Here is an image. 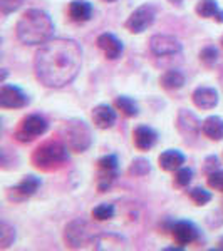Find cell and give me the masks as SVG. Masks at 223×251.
I'll return each mask as SVG.
<instances>
[{
	"instance_id": "cell-1",
	"label": "cell",
	"mask_w": 223,
	"mask_h": 251,
	"mask_svg": "<svg viewBox=\"0 0 223 251\" xmlns=\"http://www.w3.org/2000/svg\"><path fill=\"white\" fill-rule=\"evenodd\" d=\"M83 66V50L72 39H51L34 59L35 77L49 89L66 87L78 77Z\"/></svg>"
},
{
	"instance_id": "cell-33",
	"label": "cell",
	"mask_w": 223,
	"mask_h": 251,
	"mask_svg": "<svg viewBox=\"0 0 223 251\" xmlns=\"http://www.w3.org/2000/svg\"><path fill=\"white\" fill-rule=\"evenodd\" d=\"M218 245H220V246H218V248L223 250V236H222V240H220V243H218Z\"/></svg>"
},
{
	"instance_id": "cell-10",
	"label": "cell",
	"mask_w": 223,
	"mask_h": 251,
	"mask_svg": "<svg viewBox=\"0 0 223 251\" xmlns=\"http://www.w3.org/2000/svg\"><path fill=\"white\" fill-rule=\"evenodd\" d=\"M181 42L175 35L168 34H156L149 39V49L158 57H165V55H175L181 52Z\"/></svg>"
},
{
	"instance_id": "cell-2",
	"label": "cell",
	"mask_w": 223,
	"mask_h": 251,
	"mask_svg": "<svg viewBox=\"0 0 223 251\" xmlns=\"http://www.w3.org/2000/svg\"><path fill=\"white\" fill-rule=\"evenodd\" d=\"M15 35L26 46H40L54 35V22L46 10L29 9L15 25Z\"/></svg>"
},
{
	"instance_id": "cell-4",
	"label": "cell",
	"mask_w": 223,
	"mask_h": 251,
	"mask_svg": "<svg viewBox=\"0 0 223 251\" xmlns=\"http://www.w3.org/2000/svg\"><path fill=\"white\" fill-rule=\"evenodd\" d=\"M64 143L71 151L84 152L92 144V134L89 126L81 119H71L64 126Z\"/></svg>"
},
{
	"instance_id": "cell-31",
	"label": "cell",
	"mask_w": 223,
	"mask_h": 251,
	"mask_svg": "<svg viewBox=\"0 0 223 251\" xmlns=\"http://www.w3.org/2000/svg\"><path fill=\"white\" fill-rule=\"evenodd\" d=\"M26 0H0V10L3 15H9L19 9Z\"/></svg>"
},
{
	"instance_id": "cell-35",
	"label": "cell",
	"mask_w": 223,
	"mask_h": 251,
	"mask_svg": "<svg viewBox=\"0 0 223 251\" xmlns=\"http://www.w3.org/2000/svg\"><path fill=\"white\" fill-rule=\"evenodd\" d=\"M222 46H223V37H222Z\"/></svg>"
},
{
	"instance_id": "cell-15",
	"label": "cell",
	"mask_w": 223,
	"mask_h": 251,
	"mask_svg": "<svg viewBox=\"0 0 223 251\" xmlns=\"http://www.w3.org/2000/svg\"><path fill=\"white\" fill-rule=\"evenodd\" d=\"M193 104L198 109H203V111H210V109H215L218 106V91L213 87H206V86H200L193 91Z\"/></svg>"
},
{
	"instance_id": "cell-3",
	"label": "cell",
	"mask_w": 223,
	"mask_h": 251,
	"mask_svg": "<svg viewBox=\"0 0 223 251\" xmlns=\"http://www.w3.org/2000/svg\"><path fill=\"white\" fill-rule=\"evenodd\" d=\"M66 143L60 141H46L40 146L35 148L32 152L30 161L34 168L40 169V171H54V169L62 168L69 161V151Z\"/></svg>"
},
{
	"instance_id": "cell-18",
	"label": "cell",
	"mask_w": 223,
	"mask_h": 251,
	"mask_svg": "<svg viewBox=\"0 0 223 251\" xmlns=\"http://www.w3.org/2000/svg\"><path fill=\"white\" fill-rule=\"evenodd\" d=\"M67 15L72 22L84 24L92 17V5L87 0H72L67 7Z\"/></svg>"
},
{
	"instance_id": "cell-7",
	"label": "cell",
	"mask_w": 223,
	"mask_h": 251,
	"mask_svg": "<svg viewBox=\"0 0 223 251\" xmlns=\"http://www.w3.org/2000/svg\"><path fill=\"white\" fill-rule=\"evenodd\" d=\"M156 19V9L151 5V3H143L139 5L136 10L131 12V15L126 20V29L131 32V34H143L146 29L155 24Z\"/></svg>"
},
{
	"instance_id": "cell-11",
	"label": "cell",
	"mask_w": 223,
	"mask_h": 251,
	"mask_svg": "<svg viewBox=\"0 0 223 251\" xmlns=\"http://www.w3.org/2000/svg\"><path fill=\"white\" fill-rule=\"evenodd\" d=\"M201 124L203 123L193 112L186 111V109H180L176 116V129L185 139H195V137L200 136Z\"/></svg>"
},
{
	"instance_id": "cell-14",
	"label": "cell",
	"mask_w": 223,
	"mask_h": 251,
	"mask_svg": "<svg viewBox=\"0 0 223 251\" xmlns=\"http://www.w3.org/2000/svg\"><path fill=\"white\" fill-rule=\"evenodd\" d=\"M133 143H135V146L139 151H149L158 143V132L151 126L139 124L133 131Z\"/></svg>"
},
{
	"instance_id": "cell-17",
	"label": "cell",
	"mask_w": 223,
	"mask_h": 251,
	"mask_svg": "<svg viewBox=\"0 0 223 251\" xmlns=\"http://www.w3.org/2000/svg\"><path fill=\"white\" fill-rule=\"evenodd\" d=\"M185 154L181 151H178V149H166L158 157V163H160V168L163 171L175 173L176 169H180L185 164Z\"/></svg>"
},
{
	"instance_id": "cell-6",
	"label": "cell",
	"mask_w": 223,
	"mask_h": 251,
	"mask_svg": "<svg viewBox=\"0 0 223 251\" xmlns=\"http://www.w3.org/2000/svg\"><path fill=\"white\" fill-rule=\"evenodd\" d=\"M96 238V233L84 220H74L66 226L64 240L71 248H83Z\"/></svg>"
},
{
	"instance_id": "cell-24",
	"label": "cell",
	"mask_w": 223,
	"mask_h": 251,
	"mask_svg": "<svg viewBox=\"0 0 223 251\" xmlns=\"http://www.w3.org/2000/svg\"><path fill=\"white\" fill-rule=\"evenodd\" d=\"M92 218L96 221H108V220H112L116 214V209H114V204L111 203H103L99 206H96L94 209L91 211Z\"/></svg>"
},
{
	"instance_id": "cell-29",
	"label": "cell",
	"mask_w": 223,
	"mask_h": 251,
	"mask_svg": "<svg viewBox=\"0 0 223 251\" xmlns=\"http://www.w3.org/2000/svg\"><path fill=\"white\" fill-rule=\"evenodd\" d=\"M218 60V50L213 46H206L200 52V62L205 67H213Z\"/></svg>"
},
{
	"instance_id": "cell-32",
	"label": "cell",
	"mask_w": 223,
	"mask_h": 251,
	"mask_svg": "<svg viewBox=\"0 0 223 251\" xmlns=\"http://www.w3.org/2000/svg\"><path fill=\"white\" fill-rule=\"evenodd\" d=\"M220 169V161H218L217 156H208L205 159V166H203V171L206 174H212L215 171H218Z\"/></svg>"
},
{
	"instance_id": "cell-16",
	"label": "cell",
	"mask_w": 223,
	"mask_h": 251,
	"mask_svg": "<svg viewBox=\"0 0 223 251\" xmlns=\"http://www.w3.org/2000/svg\"><path fill=\"white\" fill-rule=\"evenodd\" d=\"M116 111L117 109L109 106V104H99V106L92 109V123L99 129H111L117 119Z\"/></svg>"
},
{
	"instance_id": "cell-8",
	"label": "cell",
	"mask_w": 223,
	"mask_h": 251,
	"mask_svg": "<svg viewBox=\"0 0 223 251\" xmlns=\"http://www.w3.org/2000/svg\"><path fill=\"white\" fill-rule=\"evenodd\" d=\"M30 102L29 96L19 86L3 84L0 87V107L2 109H24Z\"/></svg>"
},
{
	"instance_id": "cell-28",
	"label": "cell",
	"mask_w": 223,
	"mask_h": 251,
	"mask_svg": "<svg viewBox=\"0 0 223 251\" xmlns=\"http://www.w3.org/2000/svg\"><path fill=\"white\" fill-rule=\"evenodd\" d=\"M117 164H119V161H117L116 154H106V156L99 157V161H97L99 171H104V173H117Z\"/></svg>"
},
{
	"instance_id": "cell-22",
	"label": "cell",
	"mask_w": 223,
	"mask_h": 251,
	"mask_svg": "<svg viewBox=\"0 0 223 251\" xmlns=\"http://www.w3.org/2000/svg\"><path fill=\"white\" fill-rule=\"evenodd\" d=\"M114 107L119 112H123V114L126 116V117H136L138 114H139V107H138L136 100L131 99V97H128V96L116 97Z\"/></svg>"
},
{
	"instance_id": "cell-23",
	"label": "cell",
	"mask_w": 223,
	"mask_h": 251,
	"mask_svg": "<svg viewBox=\"0 0 223 251\" xmlns=\"http://www.w3.org/2000/svg\"><path fill=\"white\" fill-rule=\"evenodd\" d=\"M188 198L196 206H205V204H208L210 201H212L213 196H212V193H210L208 189L201 188V186H196V188L188 189Z\"/></svg>"
},
{
	"instance_id": "cell-26",
	"label": "cell",
	"mask_w": 223,
	"mask_h": 251,
	"mask_svg": "<svg viewBox=\"0 0 223 251\" xmlns=\"http://www.w3.org/2000/svg\"><path fill=\"white\" fill-rule=\"evenodd\" d=\"M15 241V229L12 228L9 223L2 221L0 225V248H9V246L14 245Z\"/></svg>"
},
{
	"instance_id": "cell-19",
	"label": "cell",
	"mask_w": 223,
	"mask_h": 251,
	"mask_svg": "<svg viewBox=\"0 0 223 251\" xmlns=\"http://www.w3.org/2000/svg\"><path fill=\"white\" fill-rule=\"evenodd\" d=\"M195 12L201 19H215L217 22L223 24V10H220L217 0H200L195 7Z\"/></svg>"
},
{
	"instance_id": "cell-12",
	"label": "cell",
	"mask_w": 223,
	"mask_h": 251,
	"mask_svg": "<svg viewBox=\"0 0 223 251\" xmlns=\"http://www.w3.org/2000/svg\"><path fill=\"white\" fill-rule=\"evenodd\" d=\"M169 231H171L173 240H175L180 246L190 245V243H193L198 238V228L188 220L175 221Z\"/></svg>"
},
{
	"instance_id": "cell-5",
	"label": "cell",
	"mask_w": 223,
	"mask_h": 251,
	"mask_svg": "<svg viewBox=\"0 0 223 251\" xmlns=\"http://www.w3.org/2000/svg\"><path fill=\"white\" fill-rule=\"evenodd\" d=\"M49 129V123L46 117L40 114H29L20 121L19 127L15 129L14 137L19 143H32L34 139L44 136Z\"/></svg>"
},
{
	"instance_id": "cell-34",
	"label": "cell",
	"mask_w": 223,
	"mask_h": 251,
	"mask_svg": "<svg viewBox=\"0 0 223 251\" xmlns=\"http://www.w3.org/2000/svg\"><path fill=\"white\" fill-rule=\"evenodd\" d=\"M103 2H106V3H112V2H116V0H103Z\"/></svg>"
},
{
	"instance_id": "cell-21",
	"label": "cell",
	"mask_w": 223,
	"mask_h": 251,
	"mask_svg": "<svg viewBox=\"0 0 223 251\" xmlns=\"http://www.w3.org/2000/svg\"><path fill=\"white\" fill-rule=\"evenodd\" d=\"M160 84L166 91H178L185 86V75L178 69H169L160 77Z\"/></svg>"
},
{
	"instance_id": "cell-27",
	"label": "cell",
	"mask_w": 223,
	"mask_h": 251,
	"mask_svg": "<svg viewBox=\"0 0 223 251\" xmlns=\"http://www.w3.org/2000/svg\"><path fill=\"white\" fill-rule=\"evenodd\" d=\"M192 179H193V169L181 166L180 169H176V171H175V179H173V184H175L176 188H186V186L192 183Z\"/></svg>"
},
{
	"instance_id": "cell-13",
	"label": "cell",
	"mask_w": 223,
	"mask_h": 251,
	"mask_svg": "<svg viewBox=\"0 0 223 251\" xmlns=\"http://www.w3.org/2000/svg\"><path fill=\"white\" fill-rule=\"evenodd\" d=\"M96 44H97V47L103 50V54L106 55V59H109V60L119 59L121 54H123V50H124L123 42H121L114 34H111V32H104V34H101L99 37H97Z\"/></svg>"
},
{
	"instance_id": "cell-30",
	"label": "cell",
	"mask_w": 223,
	"mask_h": 251,
	"mask_svg": "<svg viewBox=\"0 0 223 251\" xmlns=\"http://www.w3.org/2000/svg\"><path fill=\"white\" fill-rule=\"evenodd\" d=\"M206 183H208V186L212 189H217V191L223 193V169H218V171L208 174Z\"/></svg>"
},
{
	"instance_id": "cell-25",
	"label": "cell",
	"mask_w": 223,
	"mask_h": 251,
	"mask_svg": "<svg viewBox=\"0 0 223 251\" xmlns=\"http://www.w3.org/2000/svg\"><path fill=\"white\" fill-rule=\"evenodd\" d=\"M149 171H151L149 161L143 159V157H138V159L133 161L131 166H129V169H128L129 176H135V177H143V176H146V174H149Z\"/></svg>"
},
{
	"instance_id": "cell-9",
	"label": "cell",
	"mask_w": 223,
	"mask_h": 251,
	"mask_svg": "<svg viewBox=\"0 0 223 251\" xmlns=\"http://www.w3.org/2000/svg\"><path fill=\"white\" fill-rule=\"evenodd\" d=\"M40 186H42L40 177L29 174V176H24L17 186H14V188H10L7 191V198L10 201H14V203H22V201L29 200L30 196H34Z\"/></svg>"
},
{
	"instance_id": "cell-20",
	"label": "cell",
	"mask_w": 223,
	"mask_h": 251,
	"mask_svg": "<svg viewBox=\"0 0 223 251\" xmlns=\"http://www.w3.org/2000/svg\"><path fill=\"white\" fill-rule=\"evenodd\" d=\"M201 132L212 141L223 139V119L220 116H208L201 124Z\"/></svg>"
}]
</instances>
